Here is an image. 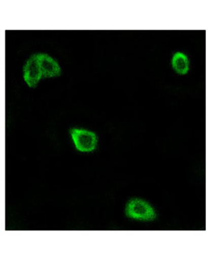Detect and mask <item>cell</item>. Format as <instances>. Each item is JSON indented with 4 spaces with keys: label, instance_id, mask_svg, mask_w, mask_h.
I'll return each mask as SVG.
<instances>
[{
    "label": "cell",
    "instance_id": "obj_1",
    "mask_svg": "<svg viewBox=\"0 0 208 260\" xmlns=\"http://www.w3.org/2000/svg\"><path fill=\"white\" fill-rule=\"evenodd\" d=\"M126 214L130 219L143 221H153L157 216L153 206L141 199H133L128 201L126 207Z\"/></svg>",
    "mask_w": 208,
    "mask_h": 260
},
{
    "label": "cell",
    "instance_id": "obj_2",
    "mask_svg": "<svg viewBox=\"0 0 208 260\" xmlns=\"http://www.w3.org/2000/svg\"><path fill=\"white\" fill-rule=\"evenodd\" d=\"M71 134L75 147L79 151L91 152L95 149L97 137L94 133L84 129L73 128Z\"/></svg>",
    "mask_w": 208,
    "mask_h": 260
},
{
    "label": "cell",
    "instance_id": "obj_3",
    "mask_svg": "<svg viewBox=\"0 0 208 260\" xmlns=\"http://www.w3.org/2000/svg\"><path fill=\"white\" fill-rule=\"evenodd\" d=\"M43 77L38 54H34L27 60L24 68V79L31 88L37 86Z\"/></svg>",
    "mask_w": 208,
    "mask_h": 260
},
{
    "label": "cell",
    "instance_id": "obj_4",
    "mask_svg": "<svg viewBox=\"0 0 208 260\" xmlns=\"http://www.w3.org/2000/svg\"><path fill=\"white\" fill-rule=\"evenodd\" d=\"M38 58L43 77H53L60 75L59 66L52 57L45 54H39Z\"/></svg>",
    "mask_w": 208,
    "mask_h": 260
},
{
    "label": "cell",
    "instance_id": "obj_5",
    "mask_svg": "<svg viewBox=\"0 0 208 260\" xmlns=\"http://www.w3.org/2000/svg\"><path fill=\"white\" fill-rule=\"evenodd\" d=\"M172 68L180 75H185L190 70V61L187 55L182 52L174 54L171 60Z\"/></svg>",
    "mask_w": 208,
    "mask_h": 260
}]
</instances>
